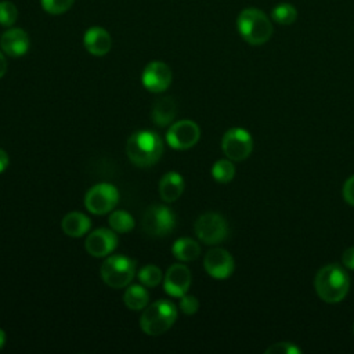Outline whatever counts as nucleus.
Returning a JSON list of instances; mask_svg holds the SVG:
<instances>
[{"label": "nucleus", "mask_w": 354, "mask_h": 354, "mask_svg": "<svg viewBox=\"0 0 354 354\" xmlns=\"http://www.w3.org/2000/svg\"><path fill=\"white\" fill-rule=\"evenodd\" d=\"M4 343H6V332L0 328V348L4 346Z\"/></svg>", "instance_id": "34"}, {"label": "nucleus", "mask_w": 354, "mask_h": 354, "mask_svg": "<svg viewBox=\"0 0 354 354\" xmlns=\"http://www.w3.org/2000/svg\"><path fill=\"white\" fill-rule=\"evenodd\" d=\"M177 319V308L170 300H156L147 306L140 318L144 333L158 336L169 330Z\"/></svg>", "instance_id": "4"}, {"label": "nucleus", "mask_w": 354, "mask_h": 354, "mask_svg": "<svg viewBox=\"0 0 354 354\" xmlns=\"http://www.w3.org/2000/svg\"><path fill=\"white\" fill-rule=\"evenodd\" d=\"M199 137V126L189 119L173 123L166 133V141L174 149H188L198 142Z\"/></svg>", "instance_id": "10"}, {"label": "nucleus", "mask_w": 354, "mask_h": 354, "mask_svg": "<svg viewBox=\"0 0 354 354\" xmlns=\"http://www.w3.org/2000/svg\"><path fill=\"white\" fill-rule=\"evenodd\" d=\"M0 47L10 57H22L29 50V36L21 28H10L1 35Z\"/></svg>", "instance_id": "15"}, {"label": "nucleus", "mask_w": 354, "mask_h": 354, "mask_svg": "<svg viewBox=\"0 0 354 354\" xmlns=\"http://www.w3.org/2000/svg\"><path fill=\"white\" fill-rule=\"evenodd\" d=\"M123 301L127 308L133 311L144 310L148 306L149 301V293L144 288V285H130L124 295H123Z\"/></svg>", "instance_id": "20"}, {"label": "nucleus", "mask_w": 354, "mask_h": 354, "mask_svg": "<svg viewBox=\"0 0 354 354\" xmlns=\"http://www.w3.org/2000/svg\"><path fill=\"white\" fill-rule=\"evenodd\" d=\"M7 166H8V155H7V152L4 149L0 148V173L3 170H6Z\"/></svg>", "instance_id": "32"}, {"label": "nucleus", "mask_w": 354, "mask_h": 354, "mask_svg": "<svg viewBox=\"0 0 354 354\" xmlns=\"http://www.w3.org/2000/svg\"><path fill=\"white\" fill-rule=\"evenodd\" d=\"M314 288L318 297L325 303L342 301L350 289V278L339 264H326L319 268L314 278Z\"/></svg>", "instance_id": "1"}, {"label": "nucleus", "mask_w": 354, "mask_h": 354, "mask_svg": "<svg viewBox=\"0 0 354 354\" xmlns=\"http://www.w3.org/2000/svg\"><path fill=\"white\" fill-rule=\"evenodd\" d=\"M119 201V191L109 183L93 185L84 196V206L93 214H105L113 210Z\"/></svg>", "instance_id": "8"}, {"label": "nucleus", "mask_w": 354, "mask_h": 354, "mask_svg": "<svg viewBox=\"0 0 354 354\" xmlns=\"http://www.w3.org/2000/svg\"><path fill=\"white\" fill-rule=\"evenodd\" d=\"M267 354H300L301 348L290 342H279L271 344L267 350Z\"/></svg>", "instance_id": "28"}, {"label": "nucleus", "mask_w": 354, "mask_h": 354, "mask_svg": "<svg viewBox=\"0 0 354 354\" xmlns=\"http://www.w3.org/2000/svg\"><path fill=\"white\" fill-rule=\"evenodd\" d=\"M236 28L241 37L252 44L261 46L267 43L274 32L271 19L259 8H243L236 18Z\"/></svg>", "instance_id": "3"}, {"label": "nucleus", "mask_w": 354, "mask_h": 354, "mask_svg": "<svg viewBox=\"0 0 354 354\" xmlns=\"http://www.w3.org/2000/svg\"><path fill=\"white\" fill-rule=\"evenodd\" d=\"M184 191V180L177 171H167L159 181V195L165 202L177 201Z\"/></svg>", "instance_id": "17"}, {"label": "nucleus", "mask_w": 354, "mask_h": 354, "mask_svg": "<svg viewBox=\"0 0 354 354\" xmlns=\"http://www.w3.org/2000/svg\"><path fill=\"white\" fill-rule=\"evenodd\" d=\"M83 44L90 54L95 57H102L106 53H109L112 46V39L108 30H105L104 28L91 26L86 30L83 36Z\"/></svg>", "instance_id": "16"}, {"label": "nucleus", "mask_w": 354, "mask_h": 354, "mask_svg": "<svg viewBox=\"0 0 354 354\" xmlns=\"http://www.w3.org/2000/svg\"><path fill=\"white\" fill-rule=\"evenodd\" d=\"M203 267L212 278L227 279L235 270V261L230 252L221 248H214L205 254Z\"/></svg>", "instance_id": "11"}, {"label": "nucleus", "mask_w": 354, "mask_h": 354, "mask_svg": "<svg viewBox=\"0 0 354 354\" xmlns=\"http://www.w3.org/2000/svg\"><path fill=\"white\" fill-rule=\"evenodd\" d=\"M342 194H343L344 201H346L348 205L354 206V174L350 176V177L344 181Z\"/></svg>", "instance_id": "30"}, {"label": "nucleus", "mask_w": 354, "mask_h": 354, "mask_svg": "<svg viewBox=\"0 0 354 354\" xmlns=\"http://www.w3.org/2000/svg\"><path fill=\"white\" fill-rule=\"evenodd\" d=\"M108 223L111 225V230L119 234L130 232L134 228V218L130 213L124 210H115L109 214Z\"/></svg>", "instance_id": "22"}, {"label": "nucleus", "mask_w": 354, "mask_h": 354, "mask_svg": "<svg viewBox=\"0 0 354 354\" xmlns=\"http://www.w3.org/2000/svg\"><path fill=\"white\" fill-rule=\"evenodd\" d=\"M163 152V142L158 133L152 130L134 131L126 144V153L131 163L138 167L155 165Z\"/></svg>", "instance_id": "2"}, {"label": "nucleus", "mask_w": 354, "mask_h": 354, "mask_svg": "<svg viewBox=\"0 0 354 354\" xmlns=\"http://www.w3.org/2000/svg\"><path fill=\"white\" fill-rule=\"evenodd\" d=\"M271 18L279 25H292L297 19V10L290 3H279L272 8Z\"/></svg>", "instance_id": "23"}, {"label": "nucleus", "mask_w": 354, "mask_h": 354, "mask_svg": "<svg viewBox=\"0 0 354 354\" xmlns=\"http://www.w3.org/2000/svg\"><path fill=\"white\" fill-rule=\"evenodd\" d=\"M86 250L94 257H105L118 246V236L113 230L97 228L88 234L84 242Z\"/></svg>", "instance_id": "13"}, {"label": "nucleus", "mask_w": 354, "mask_h": 354, "mask_svg": "<svg viewBox=\"0 0 354 354\" xmlns=\"http://www.w3.org/2000/svg\"><path fill=\"white\" fill-rule=\"evenodd\" d=\"M342 261H343V266L348 270H354V246L346 249L343 252V256H342Z\"/></svg>", "instance_id": "31"}, {"label": "nucleus", "mask_w": 354, "mask_h": 354, "mask_svg": "<svg viewBox=\"0 0 354 354\" xmlns=\"http://www.w3.org/2000/svg\"><path fill=\"white\" fill-rule=\"evenodd\" d=\"M173 75L171 69L162 61L149 62L142 71V84L152 93H162L169 88Z\"/></svg>", "instance_id": "12"}, {"label": "nucleus", "mask_w": 354, "mask_h": 354, "mask_svg": "<svg viewBox=\"0 0 354 354\" xmlns=\"http://www.w3.org/2000/svg\"><path fill=\"white\" fill-rule=\"evenodd\" d=\"M141 225L149 236H166L176 227V216L167 206L151 205L142 214Z\"/></svg>", "instance_id": "6"}, {"label": "nucleus", "mask_w": 354, "mask_h": 354, "mask_svg": "<svg viewBox=\"0 0 354 354\" xmlns=\"http://www.w3.org/2000/svg\"><path fill=\"white\" fill-rule=\"evenodd\" d=\"M191 285V271L184 264H173L163 277L165 292L173 297L184 296Z\"/></svg>", "instance_id": "14"}, {"label": "nucleus", "mask_w": 354, "mask_h": 354, "mask_svg": "<svg viewBox=\"0 0 354 354\" xmlns=\"http://www.w3.org/2000/svg\"><path fill=\"white\" fill-rule=\"evenodd\" d=\"M171 252L176 259L181 261H192L199 257L201 254V246L196 241L191 238H178L173 246Z\"/></svg>", "instance_id": "21"}, {"label": "nucleus", "mask_w": 354, "mask_h": 354, "mask_svg": "<svg viewBox=\"0 0 354 354\" xmlns=\"http://www.w3.org/2000/svg\"><path fill=\"white\" fill-rule=\"evenodd\" d=\"M138 279L140 282L147 286V288H155L158 286L162 279H163V274L162 270L155 266V264H147L142 268H140L138 271Z\"/></svg>", "instance_id": "25"}, {"label": "nucleus", "mask_w": 354, "mask_h": 354, "mask_svg": "<svg viewBox=\"0 0 354 354\" xmlns=\"http://www.w3.org/2000/svg\"><path fill=\"white\" fill-rule=\"evenodd\" d=\"M7 72V61H6V57L4 54L0 51V77H3Z\"/></svg>", "instance_id": "33"}, {"label": "nucleus", "mask_w": 354, "mask_h": 354, "mask_svg": "<svg viewBox=\"0 0 354 354\" xmlns=\"http://www.w3.org/2000/svg\"><path fill=\"white\" fill-rule=\"evenodd\" d=\"M176 113H177L176 101L171 97H163L153 104L151 116L155 124L163 127L174 120Z\"/></svg>", "instance_id": "19"}, {"label": "nucleus", "mask_w": 354, "mask_h": 354, "mask_svg": "<svg viewBox=\"0 0 354 354\" xmlns=\"http://www.w3.org/2000/svg\"><path fill=\"white\" fill-rule=\"evenodd\" d=\"M194 230L199 241L206 245H216L227 238L228 223L221 214L207 212L196 218Z\"/></svg>", "instance_id": "7"}, {"label": "nucleus", "mask_w": 354, "mask_h": 354, "mask_svg": "<svg viewBox=\"0 0 354 354\" xmlns=\"http://www.w3.org/2000/svg\"><path fill=\"white\" fill-rule=\"evenodd\" d=\"M199 308V301L195 296H189V295H184L180 297V310L187 314V315H192L198 311Z\"/></svg>", "instance_id": "29"}, {"label": "nucleus", "mask_w": 354, "mask_h": 354, "mask_svg": "<svg viewBox=\"0 0 354 354\" xmlns=\"http://www.w3.org/2000/svg\"><path fill=\"white\" fill-rule=\"evenodd\" d=\"M136 275V261L127 256L112 254L101 266V278L111 288L127 286Z\"/></svg>", "instance_id": "5"}, {"label": "nucleus", "mask_w": 354, "mask_h": 354, "mask_svg": "<svg viewBox=\"0 0 354 354\" xmlns=\"http://www.w3.org/2000/svg\"><path fill=\"white\" fill-rule=\"evenodd\" d=\"M353 330H354V328H353Z\"/></svg>", "instance_id": "35"}, {"label": "nucleus", "mask_w": 354, "mask_h": 354, "mask_svg": "<svg viewBox=\"0 0 354 354\" xmlns=\"http://www.w3.org/2000/svg\"><path fill=\"white\" fill-rule=\"evenodd\" d=\"M18 18V10L11 1H0V25L10 28Z\"/></svg>", "instance_id": "26"}, {"label": "nucleus", "mask_w": 354, "mask_h": 354, "mask_svg": "<svg viewBox=\"0 0 354 354\" xmlns=\"http://www.w3.org/2000/svg\"><path fill=\"white\" fill-rule=\"evenodd\" d=\"M90 227H91L90 218L80 212H71L65 214V217L61 221L62 231L72 238L83 236L84 234L88 232Z\"/></svg>", "instance_id": "18"}, {"label": "nucleus", "mask_w": 354, "mask_h": 354, "mask_svg": "<svg viewBox=\"0 0 354 354\" xmlns=\"http://www.w3.org/2000/svg\"><path fill=\"white\" fill-rule=\"evenodd\" d=\"M212 176L217 183H230L235 176V166L231 159H220L212 167Z\"/></svg>", "instance_id": "24"}, {"label": "nucleus", "mask_w": 354, "mask_h": 354, "mask_svg": "<svg viewBox=\"0 0 354 354\" xmlns=\"http://www.w3.org/2000/svg\"><path fill=\"white\" fill-rule=\"evenodd\" d=\"M75 0H40L41 7L51 15H59L68 11Z\"/></svg>", "instance_id": "27"}, {"label": "nucleus", "mask_w": 354, "mask_h": 354, "mask_svg": "<svg viewBox=\"0 0 354 354\" xmlns=\"http://www.w3.org/2000/svg\"><path fill=\"white\" fill-rule=\"evenodd\" d=\"M221 149L224 155L234 160H245L253 151V138L250 133L242 127L227 130L221 138Z\"/></svg>", "instance_id": "9"}]
</instances>
